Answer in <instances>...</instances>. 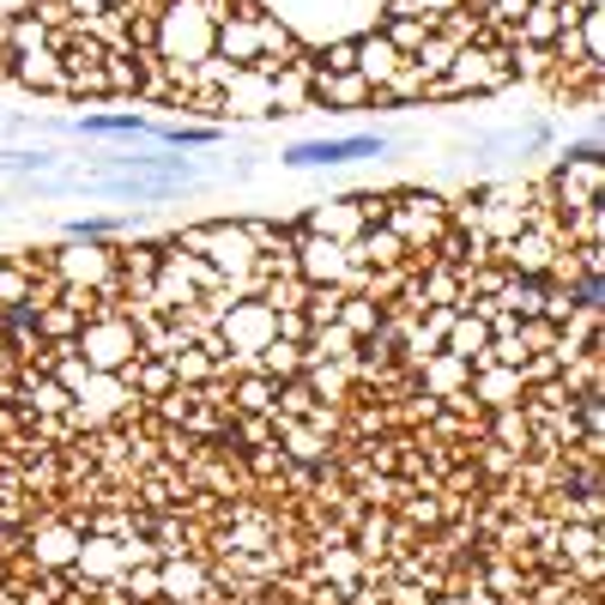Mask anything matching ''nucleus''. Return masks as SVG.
Returning <instances> with one entry per match:
<instances>
[{
  "mask_svg": "<svg viewBox=\"0 0 605 605\" xmlns=\"http://www.w3.org/2000/svg\"><path fill=\"white\" fill-rule=\"evenodd\" d=\"M73 352L85 357V369H98V376H122V369L140 357V333H134L127 315L98 310V315H85L79 339H73Z\"/></svg>",
  "mask_w": 605,
  "mask_h": 605,
  "instance_id": "1",
  "label": "nucleus"
},
{
  "mask_svg": "<svg viewBox=\"0 0 605 605\" xmlns=\"http://www.w3.org/2000/svg\"><path fill=\"white\" fill-rule=\"evenodd\" d=\"M388 152V134H345V140H297L279 152V164L291 169H339L357 164V157H381Z\"/></svg>",
  "mask_w": 605,
  "mask_h": 605,
  "instance_id": "2",
  "label": "nucleus"
},
{
  "mask_svg": "<svg viewBox=\"0 0 605 605\" xmlns=\"http://www.w3.org/2000/svg\"><path fill=\"white\" fill-rule=\"evenodd\" d=\"M79 134H152V122L134 110H110V115H79Z\"/></svg>",
  "mask_w": 605,
  "mask_h": 605,
  "instance_id": "3",
  "label": "nucleus"
},
{
  "mask_svg": "<svg viewBox=\"0 0 605 605\" xmlns=\"http://www.w3.org/2000/svg\"><path fill=\"white\" fill-rule=\"evenodd\" d=\"M357 67L369 73V79H388L394 73V42H364V61Z\"/></svg>",
  "mask_w": 605,
  "mask_h": 605,
  "instance_id": "4",
  "label": "nucleus"
},
{
  "mask_svg": "<svg viewBox=\"0 0 605 605\" xmlns=\"http://www.w3.org/2000/svg\"><path fill=\"white\" fill-rule=\"evenodd\" d=\"M122 230V218H73L67 237H115Z\"/></svg>",
  "mask_w": 605,
  "mask_h": 605,
  "instance_id": "5",
  "label": "nucleus"
},
{
  "mask_svg": "<svg viewBox=\"0 0 605 605\" xmlns=\"http://www.w3.org/2000/svg\"><path fill=\"white\" fill-rule=\"evenodd\" d=\"M237 394H242V406H249V412H267L273 400H279V394H273V388H267V381H242Z\"/></svg>",
  "mask_w": 605,
  "mask_h": 605,
  "instance_id": "6",
  "label": "nucleus"
}]
</instances>
